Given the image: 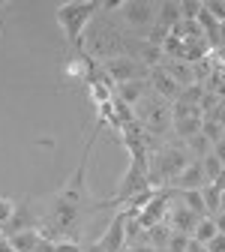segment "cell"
I'll return each instance as SVG.
<instances>
[{
    "instance_id": "obj_1",
    "label": "cell",
    "mask_w": 225,
    "mask_h": 252,
    "mask_svg": "<svg viewBox=\"0 0 225 252\" xmlns=\"http://www.w3.org/2000/svg\"><path fill=\"white\" fill-rule=\"evenodd\" d=\"M99 129H102V123H96L93 132L87 135V144H84V153H81L78 168H75L72 177L45 201L42 213H36V219H39V222H36L39 237L54 240V243H78V237L84 234V225L90 222V216L111 207L108 198H96V195L90 192V183H87L90 153H93V144H96Z\"/></svg>"
},
{
    "instance_id": "obj_2",
    "label": "cell",
    "mask_w": 225,
    "mask_h": 252,
    "mask_svg": "<svg viewBox=\"0 0 225 252\" xmlns=\"http://www.w3.org/2000/svg\"><path fill=\"white\" fill-rule=\"evenodd\" d=\"M132 45H135V36H129V30L120 24L117 15L99 9L90 24L84 27V36H81V48L90 60L102 63V60H111V57H129L132 54Z\"/></svg>"
},
{
    "instance_id": "obj_3",
    "label": "cell",
    "mask_w": 225,
    "mask_h": 252,
    "mask_svg": "<svg viewBox=\"0 0 225 252\" xmlns=\"http://www.w3.org/2000/svg\"><path fill=\"white\" fill-rule=\"evenodd\" d=\"M102 9V0H66L54 9V18L63 30V42L72 54H81V36H84V27L90 24V18Z\"/></svg>"
},
{
    "instance_id": "obj_4",
    "label": "cell",
    "mask_w": 225,
    "mask_h": 252,
    "mask_svg": "<svg viewBox=\"0 0 225 252\" xmlns=\"http://www.w3.org/2000/svg\"><path fill=\"white\" fill-rule=\"evenodd\" d=\"M189 165V153L183 144H159L147 156V180L150 189H168L171 180Z\"/></svg>"
},
{
    "instance_id": "obj_5",
    "label": "cell",
    "mask_w": 225,
    "mask_h": 252,
    "mask_svg": "<svg viewBox=\"0 0 225 252\" xmlns=\"http://www.w3.org/2000/svg\"><path fill=\"white\" fill-rule=\"evenodd\" d=\"M132 114H135V120L141 123V129H144L147 135H153V138L171 132V102L159 99L156 93H150V90L132 105Z\"/></svg>"
},
{
    "instance_id": "obj_6",
    "label": "cell",
    "mask_w": 225,
    "mask_h": 252,
    "mask_svg": "<svg viewBox=\"0 0 225 252\" xmlns=\"http://www.w3.org/2000/svg\"><path fill=\"white\" fill-rule=\"evenodd\" d=\"M147 156H150V153H144V150L129 153V168H126V174L120 177V183H117V189H114V195L108 198L111 207H120L123 198H129V195L141 192V189H150V180H147Z\"/></svg>"
},
{
    "instance_id": "obj_7",
    "label": "cell",
    "mask_w": 225,
    "mask_h": 252,
    "mask_svg": "<svg viewBox=\"0 0 225 252\" xmlns=\"http://www.w3.org/2000/svg\"><path fill=\"white\" fill-rule=\"evenodd\" d=\"M117 18L129 30H138L141 39H144V33L156 21V3H150V0H129V3H120L117 6Z\"/></svg>"
},
{
    "instance_id": "obj_8",
    "label": "cell",
    "mask_w": 225,
    "mask_h": 252,
    "mask_svg": "<svg viewBox=\"0 0 225 252\" xmlns=\"http://www.w3.org/2000/svg\"><path fill=\"white\" fill-rule=\"evenodd\" d=\"M102 66V72L111 78V84H123V81H141V78H147V66H141L138 60H132V57H111V60H102L99 63Z\"/></svg>"
},
{
    "instance_id": "obj_9",
    "label": "cell",
    "mask_w": 225,
    "mask_h": 252,
    "mask_svg": "<svg viewBox=\"0 0 225 252\" xmlns=\"http://www.w3.org/2000/svg\"><path fill=\"white\" fill-rule=\"evenodd\" d=\"M36 210H33V198H21L15 201V210L9 216V222L0 228V237H9V234H18V231H30L36 228Z\"/></svg>"
},
{
    "instance_id": "obj_10",
    "label": "cell",
    "mask_w": 225,
    "mask_h": 252,
    "mask_svg": "<svg viewBox=\"0 0 225 252\" xmlns=\"http://www.w3.org/2000/svg\"><path fill=\"white\" fill-rule=\"evenodd\" d=\"M168 204H171V189H153V198L135 213L138 222H141L144 228H150V225H156V222H162L165 213H168Z\"/></svg>"
},
{
    "instance_id": "obj_11",
    "label": "cell",
    "mask_w": 225,
    "mask_h": 252,
    "mask_svg": "<svg viewBox=\"0 0 225 252\" xmlns=\"http://www.w3.org/2000/svg\"><path fill=\"white\" fill-rule=\"evenodd\" d=\"M123 228H126V210H117L114 219L108 222V228H105V234L99 237V246L105 252H120L126 246V231Z\"/></svg>"
},
{
    "instance_id": "obj_12",
    "label": "cell",
    "mask_w": 225,
    "mask_h": 252,
    "mask_svg": "<svg viewBox=\"0 0 225 252\" xmlns=\"http://www.w3.org/2000/svg\"><path fill=\"white\" fill-rule=\"evenodd\" d=\"M201 216H195L192 210H186L183 204H168V213H165V219L162 222L171 228V231H177V234H186V237H192V228H195V222H198Z\"/></svg>"
},
{
    "instance_id": "obj_13",
    "label": "cell",
    "mask_w": 225,
    "mask_h": 252,
    "mask_svg": "<svg viewBox=\"0 0 225 252\" xmlns=\"http://www.w3.org/2000/svg\"><path fill=\"white\" fill-rule=\"evenodd\" d=\"M147 87H150V93H156L159 99H165V102H174L177 99V93H180V87L159 69V66H153L150 72H147Z\"/></svg>"
},
{
    "instance_id": "obj_14",
    "label": "cell",
    "mask_w": 225,
    "mask_h": 252,
    "mask_svg": "<svg viewBox=\"0 0 225 252\" xmlns=\"http://www.w3.org/2000/svg\"><path fill=\"white\" fill-rule=\"evenodd\" d=\"M201 195V204H204V216L216 219V225L222 228V219H219V210H222V180L219 183H204L198 189Z\"/></svg>"
},
{
    "instance_id": "obj_15",
    "label": "cell",
    "mask_w": 225,
    "mask_h": 252,
    "mask_svg": "<svg viewBox=\"0 0 225 252\" xmlns=\"http://www.w3.org/2000/svg\"><path fill=\"white\" fill-rule=\"evenodd\" d=\"M204 186V171H201V159H189V165L171 180L168 189H201Z\"/></svg>"
},
{
    "instance_id": "obj_16",
    "label": "cell",
    "mask_w": 225,
    "mask_h": 252,
    "mask_svg": "<svg viewBox=\"0 0 225 252\" xmlns=\"http://www.w3.org/2000/svg\"><path fill=\"white\" fill-rule=\"evenodd\" d=\"M159 69H162V72H165L177 87H180V90L192 84V69H189V63H183V60H168V57H162Z\"/></svg>"
},
{
    "instance_id": "obj_17",
    "label": "cell",
    "mask_w": 225,
    "mask_h": 252,
    "mask_svg": "<svg viewBox=\"0 0 225 252\" xmlns=\"http://www.w3.org/2000/svg\"><path fill=\"white\" fill-rule=\"evenodd\" d=\"M147 90H150V87H147V78H141V81H123V84H114V96L132 108Z\"/></svg>"
},
{
    "instance_id": "obj_18",
    "label": "cell",
    "mask_w": 225,
    "mask_h": 252,
    "mask_svg": "<svg viewBox=\"0 0 225 252\" xmlns=\"http://www.w3.org/2000/svg\"><path fill=\"white\" fill-rule=\"evenodd\" d=\"M180 21V0H165V3H156V21L159 27H165L171 33V27Z\"/></svg>"
},
{
    "instance_id": "obj_19",
    "label": "cell",
    "mask_w": 225,
    "mask_h": 252,
    "mask_svg": "<svg viewBox=\"0 0 225 252\" xmlns=\"http://www.w3.org/2000/svg\"><path fill=\"white\" fill-rule=\"evenodd\" d=\"M15 252H33L36 249V243H39V231L36 228H30V231H18V234H9V237H3Z\"/></svg>"
},
{
    "instance_id": "obj_20",
    "label": "cell",
    "mask_w": 225,
    "mask_h": 252,
    "mask_svg": "<svg viewBox=\"0 0 225 252\" xmlns=\"http://www.w3.org/2000/svg\"><path fill=\"white\" fill-rule=\"evenodd\" d=\"M168 237H171V228H168L165 222H156V225L144 228V243H150V246H153L156 252H159V249H165Z\"/></svg>"
},
{
    "instance_id": "obj_21",
    "label": "cell",
    "mask_w": 225,
    "mask_h": 252,
    "mask_svg": "<svg viewBox=\"0 0 225 252\" xmlns=\"http://www.w3.org/2000/svg\"><path fill=\"white\" fill-rule=\"evenodd\" d=\"M222 228L216 225V219H210V216H201L198 222H195V228H192V240H198V243H207L210 237H216Z\"/></svg>"
},
{
    "instance_id": "obj_22",
    "label": "cell",
    "mask_w": 225,
    "mask_h": 252,
    "mask_svg": "<svg viewBox=\"0 0 225 252\" xmlns=\"http://www.w3.org/2000/svg\"><path fill=\"white\" fill-rule=\"evenodd\" d=\"M183 147H186V153H189V159H204V156L210 153V141H207L201 132L192 135V138H186Z\"/></svg>"
},
{
    "instance_id": "obj_23",
    "label": "cell",
    "mask_w": 225,
    "mask_h": 252,
    "mask_svg": "<svg viewBox=\"0 0 225 252\" xmlns=\"http://www.w3.org/2000/svg\"><path fill=\"white\" fill-rule=\"evenodd\" d=\"M201 171H204V183H219L222 180V159L213 153H207L201 159Z\"/></svg>"
},
{
    "instance_id": "obj_24",
    "label": "cell",
    "mask_w": 225,
    "mask_h": 252,
    "mask_svg": "<svg viewBox=\"0 0 225 252\" xmlns=\"http://www.w3.org/2000/svg\"><path fill=\"white\" fill-rule=\"evenodd\" d=\"M171 129L186 141V138H192V135H198V129H201V117H183V120H171Z\"/></svg>"
},
{
    "instance_id": "obj_25",
    "label": "cell",
    "mask_w": 225,
    "mask_h": 252,
    "mask_svg": "<svg viewBox=\"0 0 225 252\" xmlns=\"http://www.w3.org/2000/svg\"><path fill=\"white\" fill-rule=\"evenodd\" d=\"M207 141H210V147L213 144H222V135H225V126L222 123H216V120H204L201 117V129H198Z\"/></svg>"
},
{
    "instance_id": "obj_26",
    "label": "cell",
    "mask_w": 225,
    "mask_h": 252,
    "mask_svg": "<svg viewBox=\"0 0 225 252\" xmlns=\"http://www.w3.org/2000/svg\"><path fill=\"white\" fill-rule=\"evenodd\" d=\"M201 87L198 84H189V87H183L180 93H177V102H186V105H198V99H201Z\"/></svg>"
},
{
    "instance_id": "obj_27",
    "label": "cell",
    "mask_w": 225,
    "mask_h": 252,
    "mask_svg": "<svg viewBox=\"0 0 225 252\" xmlns=\"http://www.w3.org/2000/svg\"><path fill=\"white\" fill-rule=\"evenodd\" d=\"M216 105H222V96H219V93H207V90H204V93H201V99H198V111H201V117L210 114Z\"/></svg>"
},
{
    "instance_id": "obj_28",
    "label": "cell",
    "mask_w": 225,
    "mask_h": 252,
    "mask_svg": "<svg viewBox=\"0 0 225 252\" xmlns=\"http://www.w3.org/2000/svg\"><path fill=\"white\" fill-rule=\"evenodd\" d=\"M198 12H201V3H198V0H180V18L195 21Z\"/></svg>"
},
{
    "instance_id": "obj_29",
    "label": "cell",
    "mask_w": 225,
    "mask_h": 252,
    "mask_svg": "<svg viewBox=\"0 0 225 252\" xmlns=\"http://www.w3.org/2000/svg\"><path fill=\"white\" fill-rule=\"evenodd\" d=\"M201 6H204V12H207L213 21L222 24V18H225V6H222V3H216V0H207V3H201Z\"/></svg>"
},
{
    "instance_id": "obj_30",
    "label": "cell",
    "mask_w": 225,
    "mask_h": 252,
    "mask_svg": "<svg viewBox=\"0 0 225 252\" xmlns=\"http://www.w3.org/2000/svg\"><path fill=\"white\" fill-rule=\"evenodd\" d=\"M12 210H15V198H0V228L9 222Z\"/></svg>"
},
{
    "instance_id": "obj_31",
    "label": "cell",
    "mask_w": 225,
    "mask_h": 252,
    "mask_svg": "<svg viewBox=\"0 0 225 252\" xmlns=\"http://www.w3.org/2000/svg\"><path fill=\"white\" fill-rule=\"evenodd\" d=\"M33 252H57V243H54V240L39 237V243H36V249H33Z\"/></svg>"
},
{
    "instance_id": "obj_32",
    "label": "cell",
    "mask_w": 225,
    "mask_h": 252,
    "mask_svg": "<svg viewBox=\"0 0 225 252\" xmlns=\"http://www.w3.org/2000/svg\"><path fill=\"white\" fill-rule=\"evenodd\" d=\"M183 252H207V249H204V243H198V240H192V237H189Z\"/></svg>"
},
{
    "instance_id": "obj_33",
    "label": "cell",
    "mask_w": 225,
    "mask_h": 252,
    "mask_svg": "<svg viewBox=\"0 0 225 252\" xmlns=\"http://www.w3.org/2000/svg\"><path fill=\"white\" fill-rule=\"evenodd\" d=\"M81 252H105V249L99 246V240H93V243H84V246H81Z\"/></svg>"
},
{
    "instance_id": "obj_34",
    "label": "cell",
    "mask_w": 225,
    "mask_h": 252,
    "mask_svg": "<svg viewBox=\"0 0 225 252\" xmlns=\"http://www.w3.org/2000/svg\"><path fill=\"white\" fill-rule=\"evenodd\" d=\"M129 252H156L150 243H135V246H129Z\"/></svg>"
},
{
    "instance_id": "obj_35",
    "label": "cell",
    "mask_w": 225,
    "mask_h": 252,
    "mask_svg": "<svg viewBox=\"0 0 225 252\" xmlns=\"http://www.w3.org/2000/svg\"><path fill=\"white\" fill-rule=\"evenodd\" d=\"M6 6H9L6 0H0V21H3V12H6ZM0 39H3V24H0Z\"/></svg>"
},
{
    "instance_id": "obj_36",
    "label": "cell",
    "mask_w": 225,
    "mask_h": 252,
    "mask_svg": "<svg viewBox=\"0 0 225 252\" xmlns=\"http://www.w3.org/2000/svg\"><path fill=\"white\" fill-rule=\"evenodd\" d=\"M0 252H15V249H12V246H9V243L3 240V237H0Z\"/></svg>"
},
{
    "instance_id": "obj_37",
    "label": "cell",
    "mask_w": 225,
    "mask_h": 252,
    "mask_svg": "<svg viewBox=\"0 0 225 252\" xmlns=\"http://www.w3.org/2000/svg\"><path fill=\"white\" fill-rule=\"evenodd\" d=\"M120 252H129V246H123V249H120Z\"/></svg>"
},
{
    "instance_id": "obj_38",
    "label": "cell",
    "mask_w": 225,
    "mask_h": 252,
    "mask_svg": "<svg viewBox=\"0 0 225 252\" xmlns=\"http://www.w3.org/2000/svg\"><path fill=\"white\" fill-rule=\"evenodd\" d=\"M159 252H165V249H159Z\"/></svg>"
}]
</instances>
